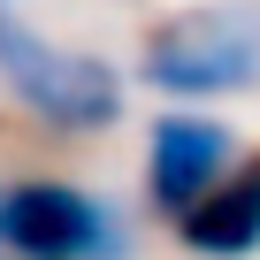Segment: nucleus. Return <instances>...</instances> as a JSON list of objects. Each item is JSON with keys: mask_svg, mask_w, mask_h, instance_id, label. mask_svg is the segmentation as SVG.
I'll return each mask as SVG.
<instances>
[{"mask_svg": "<svg viewBox=\"0 0 260 260\" xmlns=\"http://www.w3.org/2000/svg\"><path fill=\"white\" fill-rule=\"evenodd\" d=\"M0 92H8L31 122H46L54 138H100L130 107V77L107 54L61 46L16 8H0Z\"/></svg>", "mask_w": 260, "mask_h": 260, "instance_id": "obj_1", "label": "nucleus"}, {"mask_svg": "<svg viewBox=\"0 0 260 260\" xmlns=\"http://www.w3.org/2000/svg\"><path fill=\"white\" fill-rule=\"evenodd\" d=\"M138 84L153 100H237L260 92V0H199L138 39Z\"/></svg>", "mask_w": 260, "mask_h": 260, "instance_id": "obj_2", "label": "nucleus"}, {"mask_svg": "<svg viewBox=\"0 0 260 260\" xmlns=\"http://www.w3.org/2000/svg\"><path fill=\"white\" fill-rule=\"evenodd\" d=\"M0 260H138V230L92 184L0 176Z\"/></svg>", "mask_w": 260, "mask_h": 260, "instance_id": "obj_3", "label": "nucleus"}, {"mask_svg": "<svg viewBox=\"0 0 260 260\" xmlns=\"http://www.w3.org/2000/svg\"><path fill=\"white\" fill-rule=\"evenodd\" d=\"M245 161L237 130L222 115H199V107H161L146 122V207L161 222H184L230 169Z\"/></svg>", "mask_w": 260, "mask_h": 260, "instance_id": "obj_4", "label": "nucleus"}, {"mask_svg": "<svg viewBox=\"0 0 260 260\" xmlns=\"http://www.w3.org/2000/svg\"><path fill=\"white\" fill-rule=\"evenodd\" d=\"M176 245L191 260H252L260 252V153H245L184 222H176Z\"/></svg>", "mask_w": 260, "mask_h": 260, "instance_id": "obj_5", "label": "nucleus"}, {"mask_svg": "<svg viewBox=\"0 0 260 260\" xmlns=\"http://www.w3.org/2000/svg\"><path fill=\"white\" fill-rule=\"evenodd\" d=\"M0 8H16V0H0Z\"/></svg>", "mask_w": 260, "mask_h": 260, "instance_id": "obj_6", "label": "nucleus"}]
</instances>
